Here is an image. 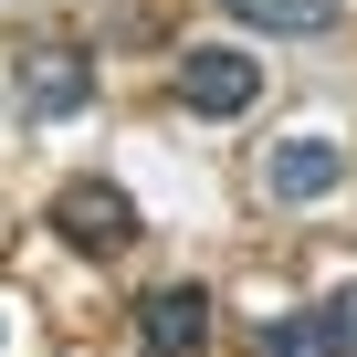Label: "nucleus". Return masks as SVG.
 Here are the masks:
<instances>
[{"mask_svg":"<svg viewBox=\"0 0 357 357\" xmlns=\"http://www.w3.org/2000/svg\"><path fill=\"white\" fill-rule=\"evenodd\" d=\"M168 95L190 105V116H242L252 95H263V63L242 53V43H190L168 63Z\"/></svg>","mask_w":357,"mask_h":357,"instance_id":"f257e3e1","label":"nucleus"},{"mask_svg":"<svg viewBox=\"0 0 357 357\" xmlns=\"http://www.w3.org/2000/svg\"><path fill=\"white\" fill-rule=\"evenodd\" d=\"M53 231L74 242V252H95V263H116L147 221H137V200L116 190V178H63V190H53Z\"/></svg>","mask_w":357,"mask_h":357,"instance_id":"f03ea898","label":"nucleus"},{"mask_svg":"<svg viewBox=\"0 0 357 357\" xmlns=\"http://www.w3.org/2000/svg\"><path fill=\"white\" fill-rule=\"evenodd\" d=\"M11 84H22V105H32L43 126H63V116H84V105H95V63H84V53H63V43L22 53V63H11Z\"/></svg>","mask_w":357,"mask_h":357,"instance_id":"7ed1b4c3","label":"nucleus"},{"mask_svg":"<svg viewBox=\"0 0 357 357\" xmlns=\"http://www.w3.org/2000/svg\"><path fill=\"white\" fill-rule=\"evenodd\" d=\"M263 190H273V200H294V211H305V200H326V190H347V147H336V137H315V126H305V137H284V147L263 158Z\"/></svg>","mask_w":357,"mask_h":357,"instance_id":"20e7f679","label":"nucleus"},{"mask_svg":"<svg viewBox=\"0 0 357 357\" xmlns=\"http://www.w3.org/2000/svg\"><path fill=\"white\" fill-rule=\"evenodd\" d=\"M137 336H147L158 357H200V336H211V294H200V284H158V294L137 305Z\"/></svg>","mask_w":357,"mask_h":357,"instance_id":"39448f33","label":"nucleus"},{"mask_svg":"<svg viewBox=\"0 0 357 357\" xmlns=\"http://www.w3.org/2000/svg\"><path fill=\"white\" fill-rule=\"evenodd\" d=\"M221 11L242 32H263V43H315V32L347 22V0H221Z\"/></svg>","mask_w":357,"mask_h":357,"instance_id":"423d86ee","label":"nucleus"},{"mask_svg":"<svg viewBox=\"0 0 357 357\" xmlns=\"http://www.w3.org/2000/svg\"><path fill=\"white\" fill-rule=\"evenodd\" d=\"M305 315H315V347L326 357H357V284H326Z\"/></svg>","mask_w":357,"mask_h":357,"instance_id":"0eeeda50","label":"nucleus"},{"mask_svg":"<svg viewBox=\"0 0 357 357\" xmlns=\"http://www.w3.org/2000/svg\"><path fill=\"white\" fill-rule=\"evenodd\" d=\"M252 357H326V347H315V315H273V326L252 336Z\"/></svg>","mask_w":357,"mask_h":357,"instance_id":"6e6552de","label":"nucleus"},{"mask_svg":"<svg viewBox=\"0 0 357 357\" xmlns=\"http://www.w3.org/2000/svg\"><path fill=\"white\" fill-rule=\"evenodd\" d=\"M0 336H11V305H0Z\"/></svg>","mask_w":357,"mask_h":357,"instance_id":"1a4fd4ad","label":"nucleus"},{"mask_svg":"<svg viewBox=\"0 0 357 357\" xmlns=\"http://www.w3.org/2000/svg\"><path fill=\"white\" fill-rule=\"evenodd\" d=\"M147 357H158V347H147Z\"/></svg>","mask_w":357,"mask_h":357,"instance_id":"9d476101","label":"nucleus"}]
</instances>
